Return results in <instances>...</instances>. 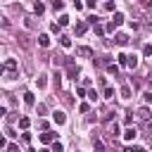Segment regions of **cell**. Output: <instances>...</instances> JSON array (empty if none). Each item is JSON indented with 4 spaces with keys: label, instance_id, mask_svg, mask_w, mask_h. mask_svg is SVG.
<instances>
[{
    "label": "cell",
    "instance_id": "cell-32",
    "mask_svg": "<svg viewBox=\"0 0 152 152\" xmlns=\"http://www.w3.org/2000/svg\"><path fill=\"white\" fill-rule=\"evenodd\" d=\"M131 121H133V112H128V114L124 116V124H131Z\"/></svg>",
    "mask_w": 152,
    "mask_h": 152
},
{
    "label": "cell",
    "instance_id": "cell-34",
    "mask_svg": "<svg viewBox=\"0 0 152 152\" xmlns=\"http://www.w3.org/2000/svg\"><path fill=\"white\" fill-rule=\"evenodd\" d=\"M76 95H86V86H78L76 88Z\"/></svg>",
    "mask_w": 152,
    "mask_h": 152
},
{
    "label": "cell",
    "instance_id": "cell-31",
    "mask_svg": "<svg viewBox=\"0 0 152 152\" xmlns=\"http://www.w3.org/2000/svg\"><path fill=\"white\" fill-rule=\"evenodd\" d=\"M93 28H95V33H97V36H102V33H104V28H102L100 24H93Z\"/></svg>",
    "mask_w": 152,
    "mask_h": 152
},
{
    "label": "cell",
    "instance_id": "cell-37",
    "mask_svg": "<svg viewBox=\"0 0 152 152\" xmlns=\"http://www.w3.org/2000/svg\"><path fill=\"white\" fill-rule=\"evenodd\" d=\"M150 76H152V69H150Z\"/></svg>",
    "mask_w": 152,
    "mask_h": 152
},
{
    "label": "cell",
    "instance_id": "cell-22",
    "mask_svg": "<svg viewBox=\"0 0 152 152\" xmlns=\"http://www.w3.org/2000/svg\"><path fill=\"white\" fill-rule=\"evenodd\" d=\"M104 100H112L114 97V88H104V95H102Z\"/></svg>",
    "mask_w": 152,
    "mask_h": 152
},
{
    "label": "cell",
    "instance_id": "cell-12",
    "mask_svg": "<svg viewBox=\"0 0 152 152\" xmlns=\"http://www.w3.org/2000/svg\"><path fill=\"white\" fill-rule=\"evenodd\" d=\"M33 12H36V14H43V12H45V5H43L40 0H36V2H33Z\"/></svg>",
    "mask_w": 152,
    "mask_h": 152
},
{
    "label": "cell",
    "instance_id": "cell-27",
    "mask_svg": "<svg viewBox=\"0 0 152 152\" xmlns=\"http://www.w3.org/2000/svg\"><path fill=\"white\" fill-rule=\"evenodd\" d=\"M57 24H62V26H66V24H69V17H66V14H59V21H57Z\"/></svg>",
    "mask_w": 152,
    "mask_h": 152
},
{
    "label": "cell",
    "instance_id": "cell-3",
    "mask_svg": "<svg viewBox=\"0 0 152 152\" xmlns=\"http://www.w3.org/2000/svg\"><path fill=\"white\" fill-rule=\"evenodd\" d=\"M121 138H124L126 142H131V140H135V138H138V131H135V128H126V131L121 133Z\"/></svg>",
    "mask_w": 152,
    "mask_h": 152
},
{
    "label": "cell",
    "instance_id": "cell-15",
    "mask_svg": "<svg viewBox=\"0 0 152 152\" xmlns=\"http://www.w3.org/2000/svg\"><path fill=\"white\" fill-rule=\"evenodd\" d=\"M50 7H52L55 12H62V10H64V2H62V0H52V2H50Z\"/></svg>",
    "mask_w": 152,
    "mask_h": 152
},
{
    "label": "cell",
    "instance_id": "cell-7",
    "mask_svg": "<svg viewBox=\"0 0 152 152\" xmlns=\"http://www.w3.org/2000/svg\"><path fill=\"white\" fill-rule=\"evenodd\" d=\"M114 43H116V45H128V36H126V33H116V36H114Z\"/></svg>",
    "mask_w": 152,
    "mask_h": 152
},
{
    "label": "cell",
    "instance_id": "cell-36",
    "mask_svg": "<svg viewBox=\"0 0 152 152\" xmlns=\"http://www.w3.org/2000/svg\"><path fill=\"white\" fill-rule=\"evenodd\" d=\"M86 7H90V10H95V0H86Z\"/></svg>",
    "mask_w": 152,
    "mask_h": 152
},
{
    "label": "cell",
    "instance_id": "cell-18",
    "mask_svg": "<svg viewBox=\"0 0 152 152\" xmlns=\"http://www.w3.org/2000/svg\"><path fill=\"white\" fill-rule=\"evenodd\" d=\"M121 97H124V100L131 97V86H124V88H121Z\"/></svg>",
    "mask_w": 152,
    "mask_h": 152
},
{
    "label": "cell",
    "instance_id": "cell-30",
    "mask_svg": "<svg viewBox=\"0 0 152 152\" xmlns=\"http://www.w3.org/2000/svg\"><path fill=\"white\" fill-rule=\"evenodd\" d=\"M104 10L112 12V10H114V0H107V2H104Z\"/></svg>",
    "mask_w": 152,
    "mask_h": 152
},
{
    "label": "cell",
    "instance_id": "cell-13",
    "mask_svg": "<svg viewBox=\"0 0 152 152\" xmlns=\"http://www.w3.org/2000/svg\"><path fill=\"white\" fill-rule=\"evenodd\" d=\"M112 24H114V26H121V24H124V14H121V12H114V19H112Z\"/></svg>",
    "mask_w": 152,
    "mask_h": 152
},
{
    "label": "cell",
    "instance_id": "cell-11",
    "mask_svg": "<svg viewBox=\"0 0 152 152\" xmlns=\"http://www.w3.org/2000/svg\"><path fill=\"white\" fill-rule=\"evenodd\" d=\"M66 71H69V76H71V78H76V76H78V74H81V71H78V66H74V64H71V62H69V64H66Z\"/></svg>",
    "mask_w": 152,
    "mask_h": 152
},
{
    "label": "cell",
    "instance_id": "cell-23",
    "mask_svg": "<svg viewBox=\"0 0 152 152\" xmlns=\"http://www.w3.org/2000/svg\"><path fill=\"white\" fill-rule=\"evenodd\" d=\"M28 124H31L28 116H21V119H19V126H21V128H28Z\"/></svg>",
    "mask_w": 152,
    "mask_h": 152
},
{
    "label": "cell",
    "instance_id": "cell-17",
    "mask_svg": "<svg viewBox=\"0 0 152 152\" xmlns=\"http://www.w3.org/2000/svg\"><path fill=\"white\" fill-rule=\"evenodd\" d=\"M128 66H131V69L138 66V57H135V55H128Z\"/></svg>",
    "mask_w": 152,
    "mask_h": 152
},
{
    "label": "cell",
    "instance_id": "cell-10",
    "mask_svg": "<svg viewBox=\"0 0 152 152\" xmlns=\"http://www.w3.org/2000/svg\"><path fill=\"white\" fill-rule=\"evenodd\" d=\"M86 31H88V24H86V21H78V24H76V36H83Z\"/></svg>",
    "mask_w": 152,
    "mask_h": 152
},
{
    "label": "cell",
    "instance_id": "cell-8",
    "mask_svg": "<svg viewBox=\"0 0 152 152\" xmlns=\"http://www.w3.org/2000/svg\"><path fill=\"white\" fill-rule=\"evenodd\" d=\"M38 45H40V48H50V36H48V33H40V36H38Z\"/></svg>",
    "mask_w": 152,
    "mask_h": 152
},
{
    "label": "cell",
    "instance_id": "cell-29",
    "mask_svg": "<svg viewBox=\"0 0 152 152\" xmlns=\"http://www.w3.org/2000/svg\"><path fill=\"white\" fill-rule=\"evenodd\" d=\"M93 147H95V150H102L104 145H102V140H97V138H93Z\"/></svg>",
    "mask_w": 152,
    "mask_h": 152
},
{
    "label": "cell",
    "instance_id": "cell-2",
    "mask_svg": "<svg viewBox=\"0 0 152 152\" xmlns=\"http://www.w3.org/2000/svg\"><path fill=\"white\" fill-rule=\"evenodd\" d=\"M52 121H55L57 126H62V124H66V114L57 109V112H52Z\"/></svg>",
    "mask_w": 152,
    "mask_h": 152
},
{
    "label": "cell",
    "instance_id": "cell-21",
    "mask_svg": "<svg viewBox=\"0 0 152 152\" xmlns=\"http://www.w3.org/2000/svg\"><path fill=\"white\" fill-rule=\"evenodd\" d=\"M36 86H38V88H45V86H48L45 76H38V78H36Z\"/></svg>",
    "mask_w": 152,
    "mask_h": 152
},
{
    "label": "cell",
    "instance_id": "cell-20",
    "mask_svg": "<svg viewBox=\"0 0 152 152\" xmlns=\"http://www.w3.org/2000/svg\"><path fill=\"white\" fill-rule=\"evenodd\" d=\"M116 57H119V64L128 66V55H124V52H121V55H116Z\"/></svg>",
    "mask_w": 152,
    "mask_h": 152
},
{
    "label": "cell",
    "instance_id": "cell-35",
    "mask_svg": "<svg viewBox=\"0 0 152 152\" xmlns=\"http://www.w3.org/2000/svg\"><path fill=\"white\" fill-rule=\"evenodd\" d=\"M142 97H145V102H152V93L147 90V93H142Z\"/></svg>",
    "mask_w": 152,
    "mask_h": 152
},
{
    "label": "cell",
    "instance_id": "cell-1",
    "mask_svg": "<svg viewBox=\"0 0 152 152\" xmlns=\"http://www.w3.org/2000/svg\"><path fill=\"white\" fill-rule=\"evenodd\" d=\"M2 69H5V74H7V76H5L7 81H12V78H17V76H19V74H17V59H14V57H10V59L5 62V66H2Z\"/></svg>",
    "mask_w": 152,
    "mask_h": 152
},
{
    "label": "cell",
    "instance_id": "cell-28",
    "mask_svg": "<svg viewBox=\"0 0 152 152\" xmlns=\"http://www.w3.org/2000/svg\"><path fill=\"white\" fill-rule=\"evenodd\" d=\"M50 31H52V33H57V36H59V31H62V24H52V26H50Z\"/></svg>",
    "mask_w": 152,
    "mask_h": 152
},
{
    "label": "cell",
    "instance_id": "cell-24",
    "mask_svg": "<svg viewBox=\"0 0 152 152\" xmlns=\"http://www.w3.org/2000/svg\"><path fill=\"white\" fill-rule=\"evenodd\" d=\"M107 71H109L112 76H116V74H119V66H116V64H109V66H107Z\"/></svg>",
    "mask_w": 152,
    "mask_h": 152
},
{
    "label": "cell",
    "instance_id": "cell-26",
    "mask_svg": "<svg viewBox=\"0 0 152 152\" xmlns=\"http://www.w3.org/2000/svg\"><path fill=\"white\" fill-rule=\"evenodd\" d=\"M62 150H64V145H62V142H57V140H55V142H52V152H62Z\"/></svg>",
    "mask_w": 152,
    "mask_h": 152
},
{
    "label": "cell",
    "instance_id": "cell-33",
    "mask_svg": "<svg viewBox=\"0 0 152 152\" xmlns=\"http://www.w3.org/2000/svg\"><path fill=\"white\" fill-rule=\"evenodd\" d=\"M26 26H28V28H33V26H36V21H33L31 17H26Z\"/></svg>",
    "mask_w": 152,
    "mask_h": 152
},
{
    "label": "cell",
    "instance_id": "cell-4",
    "mask_svg": "<svg viewBox=\"0 0 152 152\" xmlns=\"http://www.w3.org/2000/svg\"><path fill=\"white\" fill-rule=\"evenodd\" d=\"M107 124H109V126H107V135H109V138H116V135H119V124H116V121H114V124L107 121Z\"/></svg>",
    "mask_w": 152,
    "mask_h": 152
},
{
    "label": "cell",
    "instance_id": "cell-6",
    "mask_svg": "<svg viewBox=\"0 0 152 152\" xmlns=\"http://www.w3.org/2000/svg\"><path fill=\"white\" fill-rule=\"evenodd\" d=\"M135 116H138L140 121H147V119H150V109H147V107H140V109L135 112Z\"/></svg>",
    "mask_w": 152,
    "mask_h": 152
},
{
    "label": "cell",
    "instance_id": "cell-16",
    "mask_svg": "<svg viewBox=\"0 0 152 152\" xmlns=\"http://www.w3.org/2000/svg\"><path fill=\"white\" fill-rule=\"evenodd\" d=\"M59 45L62 48H71V38L69 36H59Z\"/></svg>",
    "mask_w": 152,
    "mask_h": 152
},
{
    "label": "cell",
    "instance_id": "cell-25",
    "mask_svg": "<svg viewBox=\"0 0 152 152\" xmlns=\"http://www.w3.org/2000/svg\"><path fill=\"white\" fill-rule=\"evenodd\" d=\"M78 112H81V114H86V112H90V104H88V102H81V107H78Z\"/></svg>",
    "mask_w": 152,
    "mask_h": 152
},
{
    "label": "cell",
    "instance_id": "cell-5",
    "mask_svg": "<svg viewBox=\"0 0 152 152\" xmlns=\"http://www.w3.org/2000/svg\"><path fill=\"white\" fill-rule=\"evenodd\" d=\"M55 135H57V133L45 131V133H40V142H43V145H50V142H55Z\"/></svg>",
    "mask_w": 152,
    "mask_h": 152
},
{
    "label": "cell",
    "instance_id": "cell-14",
    "mask_svg": "<svg viewBox=\"0 0 152 152\" xmlns=\"http://www.w3.org/2000/svg\"><path fill=\"white\" fill-rule=\"evenodd\" d=\"M24 102H26L28 107H33V104H36V97H33V93H24Z\"/></svg>",
    "mask_w": 152,
    "mask_h": 152
},
{
    "label": "cell",
    "instance_id": "cell-19",
    "mask_svg": "<svg viewBox=\"0 0 152 152\" xmlns=\"http://www.w3.org/2000/svg\"><path fill=\"white\" fill-rule=\"evenodd\" d=\"M142 55H145V57L152 55V43H145V45H142Z\"/></svg>",
    "mask_w": 152,
    "mask_h": 152
},
{
    "label": "cell",
    "instance_id": "cell-9",
    "mask_svg": "<svg viewBox=\"0 0 152 152\" xmlns=\"http://www.w3.org/2000/svg\"><path fill=\"white\" fill-rule=\"evenodd\" d=\"M76 55H81V57H93V50L86 48V45H81V48H76Z\"/></svg>",
    "mask_w": 152,
    "mask_h": 152
}]
</instances>
